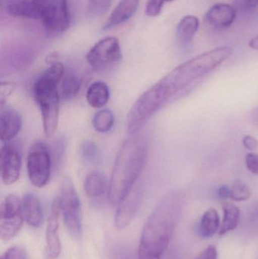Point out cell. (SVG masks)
<instances>
[{
	"instance_id": "obj_12",
	"label": "cell",
	"mask_w": 258,
	"mask_h": 259,
	"mask_svg": "<svg viewBox=\"0 0 258 259\" xmlns=\"http://www.w3.org/2000/svg\"><path fill=\"white\" fill-rule=\"evenodd\" d=\"M1 177L6 185H12L19 179L21 169V157L16 146L6 143L0 152Z\"/></svg>"
},
{
	"instance_id": "obj_27",
	"label": "cell",
	"mask_w": 258,
	"mask_h": 259,
	"mask_svg": "<svg viewBox=\"0 0 258 259\" xmlns=\"http://www.w3.org/2000/svg\"><path fill=\"white\" fill-rule=\"evenodd\" d=\"M83 159L89 162H93L98 158V149L93 142H86L83 143L80 149Z\"/></svg>"
},
{
	"instance_id": "obj_17",
	"label": "cell",
	"mask_w": 258,
	"mask_h": 259,
	"mask_svg": "<svg viewBox=\"0 0 258 259\" xmlns=\"http://www.w3.org/2000/svg\"><path fill=\"white\" fill-rule=\"evenodd\" d=\"M6 9L12 16L39 19L37 8L33 0H6Z\"/></svg>"
},
{
	"instance_id": "obj_11",
	"label": "cell",
	"mask_w": 258,
	"mask_h": 259,
	"mask_svg": "<svg viewBox=\"0 0 258 259\" xmlns=\"http://www.w3.org/2000/svg\"><path fill=\"white\" fill-rule=\"evenodd\" d=\"M142 196V186L139 184H135L118 205L115 219V225L118 229H124L133 221L139 209Z\"/></svg>"
},
{
	"instance_id": "obj_19",
	"label": "cell",
	"mask_w": 258,
	"mask_h": 259,
	"mask_svg": "<svg viewBox=\"0 0 258 259\" xmlns=\"http://www.w3.org/2000/svg\"><path fill=\"white\" fill-rule=\"evenodd\" d=\"M110 97L109 87L102 81L94 82L86 92V100L89 106L95 109L102 108L107 104Z\"/></svg>"
},
{
	"instance_id": "obj_36",
	"label": "cell",
	"mask_w": 258,
	"mask_h": 259,
	"mask_svg": "<svg viewBox=\"0 0 258 259\" xmlns=\"http://www.w3.org/2000/svg\"><path fill=\"white\" fill-rule=\"evenodd\" d=\"M248 45H249V47H251L252 50H257L258 51V35L253 37L252 39L249 41Z\"/></svg>"
},
{
	"instance_id": "obj_29",
	"label": "cell",
	"mask_w": 258,
	"mask_h": 259,
	"mask_svg": "<svg viewBox=\"0 0 258 259\" xmlns=\"http://www.w3.org/2000/svg\"><path fill=\"white\" fill-rule=\"evenodd\" d=\"M15 83H11V82H2L0 85V106L1 109L4 107L7 100L9 97L13 94L14 91L15 90Z\"/></svg>"
},
{
	"instance_id": "obj_34",
	"label": "cell",
	"mask_w": 258,
	"mask_h": 259,
	"mask_svg": "<svg viewBox=\"0 0 258 259\" xmlns=\"http://www.w3.org/2000/svg\"><path fill=\"white\" fill-rule=\"evenodd\" d=\"M243 145L248 150H254L258 146V142L255 137L246 136L243 139Z\"/></svg>"
},
{
	"instance_id": "obj_28",
	"label": "cell",
	"mask_w": 258,
	"mask_h": 259,
	"mask_svg": "<svg viewBox=\"0 0 258 259\" xmlns=\"http://www.w3.org/2000/svg\"><path fill=\"white\" fill-rule=\"evenodd\" d=\"M174 0H148L146 3L145 12L149 17H156L162 12L165 3Z\"/></svg>"
},
{
	"instance_id": "obj_23",
	"label": "cell",
	"mask_w": 258,
	"mask_h": 259,
	"mask_svg": "<svg viewBox=\"0 0 258 259\" xmlns=\"http://www.w3.org/2000/svg\"><path fill=\"white\" fill-rule=\"evenodd\" d=\"M81 82L80 78L72 73L64 74L59 83V93L60 98L71 100L80 92Z\"/></svg>"
},
{
	"instance_id": "obj_8",
	"label": "cell",
	"mask_w": 258,
	"mask_h": 259,
	"mask_svg": "<svg viewBox=\"0 0 258 259\" xmlns=\"http://www.w3.org/2000/svg\"><path fill=\"white\" fill-rule=\"evenodd\" d=\"M24 222L22 202L16 195L8 196L0 207V238L9 240L19 232Z\"/></svg>"
},
{
	"instance_id": "obj_32",
	"label": "cell",
	"mask_w": 258,
	"mask_h": 259,
	"mask_svg": "<svg viewBox=\"0 0 258 259\" xmlns=\"http://www.w3.org/2000/svg\"><path fill=\"white\" fill-rule=\"evenodd\" d=\"M245 164L250 172L258 175V155L257 154H248L245 158Z\"/></svg>"
},
{
	"instance_id": "obj_33",
	"label": "cell",
	"mask_w": 258,
	"mask_h": 259,
	"mask_svg": "<svg viewBox=\"0 0 258 259\" xmlns=\"http://www.w3.org/2000/svg\"><path fill=\"white\" fill-rule=\"evenodd\" d=\"M218 254L216 247L213 245L208 246L204 250L200 252L195 259H218Z\"/></svg>"
},
{
	"instance_id": "obj_24",
	"label": "cell",
	"mask_w": 258,
	"mask_h": 259,
	"mask_svg": "<svg viewBox=\"0 0 258 259\" xmlns=\"http://www.w3.org/2000/svg\"><path fill=\"white\" fill-rule=\"evenodd\" d=\"M115 122L113 113L109 109H102L97 112L92 120V125L95 131L106 133L112 128Z\"/></svg>"
},
{
	"instance_id": "obj_20",
	"label": "cell",
	"mask_w": 258,
	"mask_h": 259,
	"mask_svg": "<svg viewBox=\"0 0 258 259\" xmlns=\"http://www.w3.org/2000/svg\"><path fill=\"white\" fill-rule=\"evenodd\" d=\"M224 217L218 235L223 236L237 228L240 219V210L234 204L224 202L222 205Z\"/></svg>"
},
{
	"instance_id": "obj_37",
	"label": "cell",
	"mask_w": 258,
	"mask_h": 259,
	"mask_svg": "<svg viewBox=\"0 0 258 259\" xmlns=\"http://www.w3.org/2000/svg\"><path fill=\"white\" fill-rule=\"evenodd\" d=\"M251 121L254 124L258 125V107L256 108L251 114Z\"/></svg>"
},
{
	"instance_id": "obj_15",
	"label": "cell",
	"mask_w": 258,
	"mask_h": 259,
	"mask_svg": "<svg viewBox=\"0 0 258 259\" xmlns=\"http://www.w3.org/2000/svg\"><path fill=\"white\" fill-rule=\"evenodd\" d=\"M139 3V0H120L105 24L103 30H110L128 21L137 10Z\"/></svg>"
},
{
	"instance_id": "obj_10",
	"label": "cell",
	"mask_w": 258,
	"mask_h": 259,
	"mask_svg": "<svg viewBox=\"0 0 258 259\" xmlns=\"http://www.w3.org/2000/svg\"><path fill=\"white\" fill-rule=\"evenodd\" d=\"M61 207L59 198L53 200L48 218V225L45 231V256L46 259H56L62 250V244L59 239V214Z\"/></svg>"
},
{
	"instance_id": "obj_13",
	"label": "cell",
	"mask_w": 258,
	"mask_h": 259,
	"mask_svg": "<svg viewBox=\"0 0 258 259\" xmlns=\"http://www.w3.org/2000/svg\"><path fill=\"white\" fill-rule=\"evenodd\" d=\"M237 9L227 3L214 5L205 15V21L210 27L218 30L227 28L234 22Z\"/></svg>"
},
{
	"instance_id": "obj_2",
	"label": "cell",
	"mask_w": 258,
	"mask_h": 259,
	"mask_svg": "<svg viewBox=\"0 0 258 259\" xmlns=\"http://www.w3.org/2000/svg\"><path fill=\"white\" fill-rule=\"evenodd\" d=\"M148 153L146 139L139 132L131 134L120 148L115 158L109 187V200L119 205L136 184Z\"/></svg>"
},
{
	"instance_id": "obj_3",
	"label": "cell",
	"mask_w": 258,
	"mask_h": 259,
	"mask_svg": "<svg viewBox=\"0 0 258 259\" xmlns=\"http://www.w3.org/2000/svg\"><path fill=\"white\" fill-rule=\"evenodd\" d=\"M64 74L63 64L54 62L39 76L33 85V95L40 109L44 133L47 137L55 134L59 124L61 100L59 84Z\"/></svg>"
},
{
	"instance_id": "obj_18",
	"label": "cell",
	"mask_w": 258,
	"mask_h": 259,
	"mask_svg": "<svg viewBox=\"0 0 258 259\" xmlns=\"http://www.w3.org/2000/svg\"><path fill=\"white\" fill-rule=\"evenodd\" d=\"M221 219L218 211L209 208L201 216L197 227L198 235L202 239H209L218 232L221 228Z\"/></svg>"
},
{
	"instance_id": "obj_16",
	"label": "cell",
	"mask_w": 258,
	"mask_h": 259,
	"mask_svg": "<svg viewBox=\"0 0 258 259\" xmlns=\"http://www.w3.org/2000/svg\"><path fill=\"white\" fill-rule=\"evenodd\" d=\"M23 213L27 224L33 228H39L43 224L42 205L37 196L27 193L22 199Z\"/></svg>"
},
{
	"instance_id": "obj_14",
	"label": "cell",
	"mask_w": 258,
	"mask_h": 259,
	"mask_svg": "<svg viewBox=\"0 0 258 259\" xmlns=\"http://www.w3.org/2000/svg\"><path fill=\"white\" fill-rule=\"evenodd\" d=\"M22 126V118L18 111L13 109H2L0 115L1 141L7 143L15 138Z\"/></svg>"
},
{
	"instance_id": "obj_25",
	"label": "cell",
	"mask_w": 258,
	"mask_h": 259,
	"mask_svg": "<svg viewBox=\"0 0 258 259\" xmlns=\"http://www.w3.org/2000/svg\"><path fill=\"white\" fill-rule=\"evenodd\" d=\"M113 0H88L86 15L89 18H98L110 9Z\"/></svg>"
},
{
	"instance_id": "obj_6",
	"label": "cell",
	"mask_w": 258,
	"mask_h": 259,
	"mask_svg": "<svg viewBox=\"0 0 258 259\" xmlns=\"http://www.w3.org/2000/svg\"><path fill=\"white\" fill-rule=\"evenodd\" d=\"M37 8L39 19L48 34L59 35L66 31L71 24L68 0H33Z\"/></svg>"
},
{
	"instance_id": "obj_30",
	"label": "cell",
	"mask_w": 258,
	"mask_h": 259,
	"mask_svg": "<svg viewBox=\"0 0 258 259\" xmlns=\"http://www.w3.org/2000/svg\"><path fill=\"white\" fill-rule=\"evenodd\" d=\"M0 259H27V254L22 247L12 246L2 255Z\"/></svg>"
},
{
	"instance_id": "obj_7",
	"label": "cell",
	"mask_w": 258,
	"mask_h": 259,
	"mask_svg": "<svg viewBox=\"0 0 258 259\" xmlns=\"http://www.w3.org/2000/svg\"><path fill=\"white\" fill-rule=\"evenodd\" d=\"M27 168L29 179L33 186L42 188L46 185L51 175V158L45 143L38 141L30 146Z\"/></svg>"
},
{
	"instance_id": "obj_35",
	"label": "cell",
	"mask_w": 258,
	"mask_h": 259,
	"mask_svg": "<svg viewBox=\"0 0 258 259\" xmlns=\"http://www.w3.org/2000/svg\"><path fill=\"white\" fill-rule=\"evenodd\" d=\"M218 196L221 199H227L230 197V188L227 186L223 185L218 190Z\"/></svg>"
},
{
	"instance_id": "obj_21",
	"label": "cell",
	"mask_w": 258,
	"mask_h": 259,
	"mask_svg": "<svg viewBox=\"0 0 258 259\" xmlns=\"http://www.w3.org/2000/svg\"><path fill=\"white\" fill-rule=\"evenodd\" d=\"M109 185L107 178L100 172H92L86 176L84 190L89 197H98L106 193Z\"/></svg>"
},
{
	"instance_id": "obj_1",
	"label": "cell",
	"mask_w": 258,
	"mask_h": 259,
	"mask_svg": "<svg viewBox=\"0 0 258 259\" xmlns=\"http://www.w3.org/2000/svg\"><path fill=\"white\" fill-rule=\"evenodd\" d=\"M184 205L180 190L167 193L147 219L138 249L137 259H161L174 235Z\"/></svg>"
},
{
	"instance_id": "obj_9",
	"label": "cell",
	"mask_w": 258,
	"mask_h": 259,
	"mask_svg": "<svg viewBox=\"0 0 258 259\" xmlns=\"http://www.w3.org/2000/svg\"><path fill=\"white\" fill-rule=\"evenodd\" d=\"M122 57L118 38L109 36L98 41L86 56L89 65L96 71H103L118 63Z\"/></svg>"
},
{
	"instance_id": "obj_31",
	"label": "cell",
	"mask_w": 258,
	"mask_h": 259,
	"mask_svg": "<svg viewBox=\"0 0 258 259\" xmlns=\"http://www.w3.org/2000/svg\"><path fill=\"white\" fill-rule=\"evenodd\" d=\"M234 6L237 10L249 12L258 7V0H233Z\"/></svg>"
},
{
	"instance_id": "obj_5",
	"label": "cell",
	"mask_w": 258,
	"mask_h": 259,
	"mask_svg": "<svg viewBox=\"0 0 258 259\" xmlns=\"http://www.w3.org/2000/svg\"><path fill=\"white\" fill-rule=\"evenodd\" d=\"M59 200L61 211L68 233L74 240H80L83 235L81 203L74 184L69 178H65L62 181Z\"/></svg>"
},
{
	"instance_id": "obj_26",
	"label": "cell",
	"mask_w": 258,
	"mask_h": 259,
	"mask_svg": "<svg viewBox=\"0 0 258 259\" xmlns=\"http://www.w3.org/2000/svg\"><path fill=\"white\" fill-rule=\"evenodd\" d=\"M251 196V190L246 184L240 181H236L230 187V199L234 201H245Z\"/></svg>"
},
{
	"instance_id": "obj_4",
	"label": "cell",
	"mask_w": 258,
	"mask_h": 259,
	"mask_svg": "<svg viewBox=\"0 0 258 259\" xmlns=\"http://www.w3.org/2000/svg\"><path fill=\"white\" fill-rule=\"evenodd\" d=\"M232 53L233 50L228 47L214 49L179 65L168 73V75L180 92L191 83L216 69L230 58Z\"/></svg>"
},
{
	"instance_id": "obj_22",
	"label": "cell",
	"mask_w": 258,
	"mask_h": 259,
	"mask_svg": "<svg viewBox=\"0 0 258 259\" xmlns=\"http://www.w3.org/2000/svg\"><path fill=\"white\" fill-rule=\"evenodd\" d=\"M199 27V20L195 15L183 17L177 28V36L179 40L189 42L193 39Z\"/></svg>"
}]
</instances>
